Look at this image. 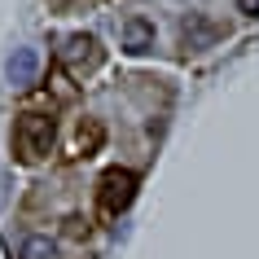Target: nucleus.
<instances>
[{
    "mask_svg": "<svg viewBox=\"0 0 259 259\" xmlns=\"http://www.w3.org/2000/svg\"><path fill=\"white\" fill-rule=\"evenodd\" d=\"M53 141H57V119H49V114H22L14 123L18 163H40L44 154H53Z\"/></svg>",
    "mask_w": 259,
    "mask_h": 259,
    "instance_id": "obj_1",
    "label": "nucleus"
},
{
    "mask_svg": "<svg viewBox=\"0 0 259 259\" xmlns=\"http://www.w3.org/2000/svg\"><path fill=\"white\" fill-rule=\"evenodd\" d=\"M22 259H57V242H49V237H27L22 242Z\"/></svg>",
    "mask_w": 259,
    "mask_h": 259,
    "instance_id": "obj_8",
    "label": "nucleus"
},
{
    "mask_svg": "<svg viewBox=\"0 0 259 259\" xmlns=\"http://www.w3.org/2000/svg\"><path fill=\"white\" fill-rule=\"evenodd\" d=\"M220 40V27L211 22V18H198L193 14L185 27H180V49L185 53H198V49H211V44Z\"/></svg>",
    "mask_w": 259,
    "mask_h": 259,
    "instance_id": "obj_5",
    "label": "nucleus"
},
{
    "mask_svg": "<svg viewBox=\"0 0 259 259\" xmlns=\"http://www.w3.org/2000/svg\"><path fill=\"white\" fill-rule=\"evenodd\" d=\"M150 49H154V22L141 18V14H132L127 22H123V53L141 57V53H150Z\"/></svg>",
    "mask_w": 259,
    "mask_h": 259,
    "instance_id": "obj_4",
    "label": "nucleus"
},
{
    "mask_svg": "<svg viewBox=\"0 0 259 259\" xmlns=\"http://www.w3.org/2000/svg\"><path fill=\"white\" fill-rule=\"evenodd\" d=\"M101 141H106V127H101L97 119H83L79 132H75V154H83V158H88V154L101 150Z\"/></svg>",
    "mask_w": 259,
    "mask_h": 259,
    "instance_id": "obj_7",
    "label": "nucleus"
},
{
    "mask_svg": "<svg viewBox=\"0 0 259 259\" xmlns=\"http://www.w3.org/2000/svg\"><path fill=\"white\" fill-rule=\"evenodd\" d=\"M237 9H242V14H250V18H255V14H259V0H237Z\"/></svg>",
    "mask_w": 259,
    "mask_h": 259,
    "instance_id": "obj_10",
    "label": "nucleus"
},
{
    "mask_svg": "<svg viewBox=\"0 0 259 259\" xmlns=\"http://www.w3.org/2000/svg\"><path fill=\"white\" fill-rule=\"evenodd\" d=\"M66 233H70V237H79V233H83V220L70 215V220H66Z\"/></svg>",
    "mask_w": 259,
    "mask_h": 259,
    "instance_id": "obj_9",
    "label": "nucleus"
},
{
    "mask_svg": "<svg viewBox=\"0 0 259 259\" xmlns=\"http://www.w3.org/2000/svg\"><path fill=\"white\" fill-rule=\"evenodd\" d=\"M101 40L97 35H88V31H75V35H66V44H62V66H66V75H75V79H83V75H93L97 66H101Z\"/></svg>",
    "mask_w": 259,
    "mask_h": 259,
    "instance_id": "obj_3",
    "label": "nucleus"
},
{
    "mask_svg": "<svg viewBox=\"0 0 259 259\" xmlns=\"http://www.w3.org/2000/svg\"><path fill=\"white\" fill-rule=\"evenodd\" d=\"M137 171H127V167H110V171H101V180H97V202H101V211L106 215H123L127 206H132V198H137Z\"/></svg>",
    "mask_w": 259,
    "mask_h": 259,
    "instance_id": "obj_2",
    "label": "nucleus"
},
{
    "mask_svg": "<svg viewBox=\"0 0 259 259\" xmlns=\"http://www.w3.org/2000/svg\"><path fill=\"white\" fill-rule=\"evenodd\" d=\"M35 70H40V53H35V49H14L5 75H9L14 88H31V83H35Z\"/></svg>",
    "mask_w": 259,
    "mask_h": 259,
    "instance_id": "obj_6",
    "label": "nucleus"
}]
</instances>
